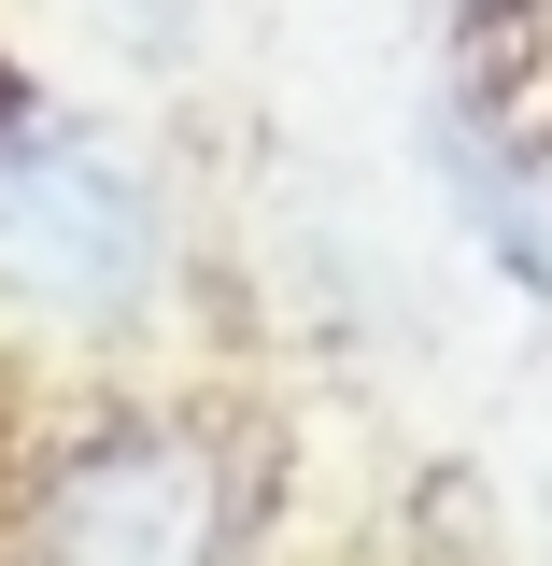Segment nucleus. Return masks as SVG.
Listing matches in <instances>:
<instances>
[{"mask_svg": "<svg viewBox=\"0 0 552 566\" xmlns=\"http://www.w3.org/2000/svg\"><path fill=\"white\" fill-rule=\"evenodd\" d=\"M170 270V212L71 114H0V297L43 326H128Z\"/></svg>", "mask_w": 552, "mask_h": 566, "instance_id": "1", "label": "nucleus"}, {"mask_svg": "<svg viewBox=\"0 0 552 566\" xmlns=\"http://www.w3.org/2000/svg\"><path fill=\"white\" fill-rule=\"evenodd\" d=\"M43 566H227V468L185 424H128L71 453L43 495Z\"/></svg>", "mask_w": 552, "mask_h": 566, "instance_id": "2", "label": "nucleus"}]
</instances>
